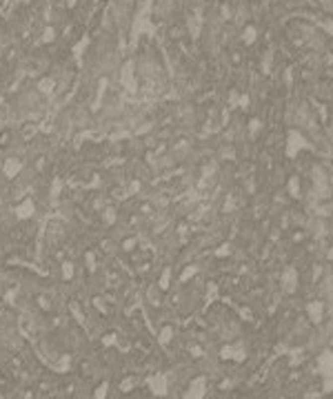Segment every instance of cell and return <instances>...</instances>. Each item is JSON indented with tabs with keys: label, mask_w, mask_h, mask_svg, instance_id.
<instances>
[{
	"label": "cell",
	"mask_w": 333,
	"mask_h": 399,
	"mask_svg": "<svg viewBox=\"0 0 333 399\" xmlns=\"http://www.w3.org/2000/svg\"><path fill=\"white\" fill-rule=\"evenodd\" d=\"M318 366H320V373L325 377V391H333V353L331 350L318 359Z\"/></svg>",
	"instance_id": "obj_1"
},
{
	"label": "cell",
	"mask_w": 333,
	"mask_h": 399,
	"mask_svg": "<svg viewBox=\"0 0 333 399\" xmlns=\"http://www.w3.org/2000/svg\"><path fill=\"white\" fill-rule=\"evenodd\" d=\"M204 395H207V377L198 375V377L189 384L187 393H184V399H204Z\"/></svg>",
	"instance_id": "obj_2"
},
{
	"label": "cell",
	"mask_w": 333,
	"mask_h": 399,
	"mask_svg": "<svg viewBox=\"0 0 333 399\" xmlns=\"http://www.w3.org/2000/svg\"><path fill=\"white\" fill-rule=\"evenodd\" d=\"M302 149H309V142L304 140L298 131H291L289 133V137H287V155L289 158H293V155H298Z\"/></svg>",
	"instance_id": "obj_3"
},
{
	"label": "cell",
	"mask_w": 333,
	"mask_h": 399,
	"mask_svg": "<svg viewBox=\"0 0 333 399\" xmlns=\"http://www.w3.org/2000/svg\"><path fill=\"white\" fill-rule=\"evenodd\" d=\"M280 284H282V288L287 293H296L298 291V270L293 268V266H287V268H284V273H282Z\"/></svg>",
	"instance_id": "obj_4"
},
{
	"label": "cell",
	"mask_w": 333,
	"mask_h": 399,
	"mask_svg": "<svg viewBox=\"0 0 333 399\" xmlns=\"http://www.w3.org/2000/svg\"><path fill=\"white\" fill-rule=\"evenodd\" d=\"M307 315L311 322H316V324H320L322 317H325V304L320 302V299H313V302H309L307 306Z\"/></svg>",
	"instance_id": "obj_5"
},
{
	"label": "cell",
	"mask_w": 333,
	"mask_h": 399,
	"mask_svg": "<svg viewBox=\"0 0 333 399\" xmlns=\"http://www.w3.org/2000/svg\"><path fill=\"white\" fill-rule=\"evenodd\" d=\"M154 393H156V395H165V393H166V379H165V375H158V377L154 379Z\"/></svg>",
	"instance_id": "obj_6"
},
{
	"label": "cell",
	"mask_w": 333,
	"mask_h": 399,
	"mask_svg": "<svg viewBox=\"0 0 333 399\" xmlns=\"http://www.w3.org/2000/svg\"><path fill=\"white\" fill-rule=\"evenodd\" d=\"M289 196L291 198H298L300 196V180H298V175H291L289 178Z\"/></svg>",
	"instance_id": "obj_7"
},
{
	"label": "cell",
	"mask_w": 333,
	"mask_h": 399,
	"mask_svg": "<svg viewBox=\"0 0 333 399\" xmlns=\"http://www.w3.org/2000/svg\"><path fill=\"white\" fill-rule=\"evenodd\" d=\"M260 129H262V122L255 120V118H253V120L249 122V131H251V135H255V133H258Z\"/></svg>",
	"instance_id": "obj_8"
},
{
	"label": "cell",
	"mask_w": 333,
	"mask_h": 399,
	"mask_svg": "<svg viewBox=\"0 0 333 399\" xmlns=\"http://www.w3.org/2000/svg\"><path fill=\"white\" fill-rule=\"evenodd\" d=\"M255 40V29L253 27H247V33H245V42L247 45H251V42Z\"/></svg>",
	"instance_id": "obj_9"
},
{
	"label": "cell",
	"mask_w": 333,
	"mask_h": 399,
	"mask_svg": "<svg viewBox=\"0 0 333 399\" xmlns=\"http://www.w3.org/2000/svg\"><path fill=\"white\" fill-rule=\"evenodd\" d=\"M160 286H163V288H169V268H166L165 275L160 277Z\"/></svg>",
	"instance_id": "obj_10"
},
{
	"label": "cell",
	"mask_w": 333,
	"mask_h": 399,
	"mask_svg": "<svg viewBox=\"0 0 333 399\" xmlns=\"http://www.w3.org/2000/svg\"><path fill=\"white\" fill-rule=\"evenodd\" d=\"M171 335H173V332H171V329H165V331H163V335H160V341H163V344H165V341H169V339H171Z\"/></svg>",
	"instance_id": "obj_11"
},
{
	"label": "cell",
	"mask_w": 333,
	"mask_h": 399,
	"mask_svg": "<svg viewBox=\"0 0 333 399\" xmlns=\"http://www.w3.org/2000/svg\"><path fill=\"white\" fill-rule=\"evenodd\" d=\"M327 258H329V260H333V246L329 249V255H327Z\"/></svg>",
	"instance_id": "obj_12"
}]
</instances>
